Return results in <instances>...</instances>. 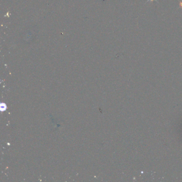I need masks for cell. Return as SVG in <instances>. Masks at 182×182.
Segmentation results:
<instances>
[{
  "label": "cell",
  "instance_id": "cell-1",
  "mask_svg": "<svg viewBox=\"0 0 182 182\" xmlns=\"http://www.w3.org/2000/svg\"><path fill=\"white\" fill-rule=\"evenodd\" d=\"M179 8L182 9V1L179 2Z\"/></svg>",
  "mask_w": 182,
  "mask_h": 182
},
{
  "label": "cell",
  "instance_id": "cell-2",
  "mask_svg": "<svg viewBox=\"0 0 182 182\" xmlns=\"http://www.w3.org/2000/svg\"><path fill=\"white\" fill-rule=\"evenodd\" d=\"M153 1H157V0H148V1H147V2H149V1H151V2H153Z\"/></svg>",
  "mask_w": 182,
  "mask_h": 182
}]
</instances>
